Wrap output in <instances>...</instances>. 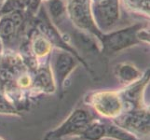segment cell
Wrapping results in <instances>:
<instances>
[{
  "mask_svg": "<svg viewBox=\"0 0 150 140\" xmlns=\"http://www.w3.org/2000/svg\"><path fill=\"white\" fill-rule=\"evenodd\" d=\"M88 115L84 110L79 109L75 111L69 117L68 120L62 125L59 129L51 133L48 136L49 138H58L62 137L66 134H69L72 133H75L79 130L85 129L86 125L88 124Z\"/></svg>",
  "mask_w": 150,
  "mask_h": 140,
  "instance_id": "6da1fadb",
  "label": "cell"
},
{
  "mask_svg": "<svg viewBox=\"0 0 150 140\" xmlns=\"http://www.w3.org/2000/svg\"><path fill=\"white\" fill-rule=\"evenodd\" d=\"M136 27H132L130 29H125L120 32L114 33L108 38H105L103 44L105 50L109 53L120 50V49L126 48L136 42Z\"/></svg>",
  "mask_w": 150,
  "mask_h": 140,
  "instance_id": "7a4b0ae2",
  "label": "cell"
},
{
  "mask_svg": "<svg viewBox=\"0 0 150 140\" xmlns=\"http://www.w3.org/2000/svg\"><path fill=\"white\" fill-rule=\"evenodd\" d=\"M93 104L98 112L107 117L117 115L121 109L120 101L113 92H101L95 95Z\"/></svg>",
  "mask_w": 150,
  "mask_h": 140,
  "instance_id": "3957f363",
  "label": "cell"
},
{
  "mask_svg": "<svg viewBox=\"0 0 150 140\" xmlns=\"http://www.w3.org/2000/svg\"><path fill=\"white\" fill-rule=\"evenodd\" d=\"M89 3L88 0H72L71 2V14L76 21V23H79L80 26L91 27V16L89 11Z\"/></svg>",
  "mask_w": 150,
  "mask_h": 140,
  "instance_id": "277c9868",
  "label": "cell"
},
{
  "mask_svg": "<svg viewBox=\"0 0 150 140\" xmlns=\"http://www.w3.org/2000/svg\"><path fill=\"white\" fill-rule=\"evenodd\" d=\"M74 65L75 62L71 56L66 53H62L59 55L55 64V71L58 80L61 81L60 83H62V81L65 79V77L68 75Z\"/></svg>",
  "mask_w": 150,
  "mask_h": 140,
  "instance_id": "5b68a950",
  "label": "cell"
},
{
  "mask_svg": "<svg viewBox=\"0 0 150 140\" xmlns=\"http://www.w3.org/2000/svg\"><path fill=\"white\" fill-rule=\"evenodd\" d=\"M116 74L118 79L123 82H132L140 77L139 71L133 65L129 64H121L117 65Z\"/></svg>",
  "mask_w": 150,
  "mask_h": 140,
  "instance_id": "8992f818",
  "label": "cell"
},
{
  "mask_svg": "<svg viewBox=\"0 0 150 140\" xmlns=\"http://www.w3.org/2000/svg\"><path fill=\"white\" fill-rule=\"evenodd\" d=\"M124 123L128 127H131L134 130L138 131H146L149 130V120L146 115H135L128 117L126 120H124Z\"/></svg>",
  "mask_w": 150,
  "mask_h": 140,
  "instance_id": "52a82bcc",
  "label": "cell"
},
{
  "mask_svg": "<svg viewBox=\"0 0 150 140\" xmlns=\"http://www.w3.org/2000/svg\"><path fill=\"white\" fill-rule=\"evenodd\" d=\"M105 128L100 123H92L91 125L85 128L84 137L89 140H99L105 136Z\"/></svg>",
  "mask_w": 150,
  "mask_h": 140,
  "instance_id": "ba28073f",
  "label": "cell"
},
{
  "mask_svg": "<svg viewBox=\"0 0 150 140\" xmlns=\"http://www.w3.org/2000/svg\"><path fill=\"white\" fill-rule=\"evenodd\" d=\"M107 134L111 137H114L118 140H137L135 137L126 131L122 129L116 127V126H110L107 129Z\"/></svg>",
  "mask_w": 150,
  "mask_h": 140,
  "instance_id": "9c48e42d",
  "label": "cell"
},
{
  "mask_svg": "<svg viewBox=\"0 0 150 140\" xmlns=\"http://www.w3.org/2000/svg\"><path fill=\"white\" fill-rule=\"evenodd\" d=\"M38 81L40 86L43 88L45 91L52 92L53 91V83H52V79H51L50 74L47 70H41L39 72L38 76Z\"/></svg>",
  "mask_w": 150,
  "mask_h": 140,
  "instance_id": "30bf717a",
  "label": "cell"
},
{
  "mask_svg": "<svg viewBox=\"0 0 150 140\" xmlns=\"http://www.w3.org/2000/svg\"><path fill=\"white\" fill-rule=\"evenodd\" d=\"M49 50H50L49 44L43 38L37 40V42L35 43V51L38 55H43L45 53H47V51Z\"/></svg>",
  "mask_w": 150,
  "mask_h": 140,
  "instance_id": "8fae6325",
  "label": "cell"
},
{
  "mask_svg": "<svg viewBox=\"0 0 150 140\" xmlns=\"http://www.w3.org/2000/svg\"><path fill=\"white\" fill-rule=\"evenodd\" d=\"M50 10L54 17L59 16L64 11V5L59 0H53L50 5Z\"/></svg>",
  "mask_w": 150,
  "mask_h": 140,
  "instance_id": "7c38bea8",
  "label": "cell"
},
{
  "mask_svg": "<svg viewBox=\"0 0 150 140\" xmlns=\"http://www.w3.org/2000/svg\"><path fill=\"white\" fill-rule=\"evenodd\" d=\"M13 108L8 105L7 103H5L1 98H0V112H4V113H10L13 112Z\"/></svg>",
  "mask_w": 150,
  "mask_h": 140,
  "instance_id": "4fadbf2b",
  "label": "cell"
},
{
  "mask_svg": "<svg viewBox=\"0 0 150 140\" xmlns=\"http://www.w3.org/2000/svg\"><path fill=\"white\" fill-rule=\"evenodd\" d=\"M29 82H30V80H29L28 77H22V80H21V85L27 86L29 84Z\"/></svg>",
  "mask_w": 150,
  "mask_h": 140,
  "instance_id": "5bb4252c",
  "label": "cell"
},
{
  "mask_svg": "<svg viewBox=\"0 0 150 140\" xmlns=\"http://www.w3.org/2000/svg\"><path fill=\"white\" fill-rule=\"evenodd\" d=\"M72 140H89V139H87V138H74V139H72Z\"/></svg>",
  "mask_w": 150,
  "mask_h": 140,
  "instance_id": "9a60e30c",
  "label": "cell"
},
{
  "mask_svg": "<svg viewBox=\"0 0 150 140\" xmlns=\"http://www.w3.org/2000/svg\"><path fill=\"white\" fill-rule=\"evenodd\" d=\"M0 140H3V139H1V138H0Z\"/></svg>",
  "mask_w": 150,
  "mask_h": 140,
  "instance_id": "2e32d148",
  "label": "cell"
}]
</instances>
